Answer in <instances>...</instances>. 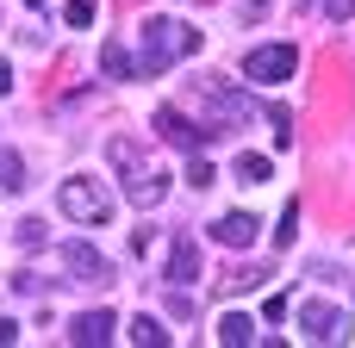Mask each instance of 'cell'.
Returning <instances> with one entry per match:
<instances>
[{"label": "cell", "mask_w": 355, "mask_h": 348, "mask_svg": "<svg viewBox=\"0 0 355 348\" xmlns=\"http://www.w3.org/2000/svg\"><path fill=\"white\" fill-rule=\"evenodd\" d=\"M12 293H19V299H37V293H44V280H37L31 268H19V274H12Z\"/></svg>", "instance_id": "44dd1931"}, {"label": "cell", "mask_w": 355, "mask_h": 348, "mask_svg": "<svg viewBox=\"0 0 355 348\" xmlns=\"http://www.w3.org/2000/svg\"><path fill=\"white\" fill-rule=\"evenodd\" d=\"M293 68H300V50L293 44H262V50L243 56V75L250 81H287Z\"/></svg>", "instance_id": "52a82bcc"}, {"label": "cell", "mask_w": 355, "mask_h": 348, "mask_svg": "<svg viewBox=\"0 0 355 348\" xmlns=\"http://www.w3.org/2000/svg\"><path fill=\"white\" fill-rule=\"evenodd\" d=\"M0 93H12V68L6 62H0Z\"/></svg>", "instance_id": "cb8c5ba5"}, {"label": "cell", "mask_w": 355, "mask_h": 348, "mask_svg": "<svg viewBox=\"0 0 355 348\" xmlns=\"http://www.w3.org/2000/svg\"><path fill=\"white\" fill-rule=\"evenodd\" d=\"M293 237H300V199H293V205H287V212H281V230H275V243H281V249H287V243H293Z\"/></svg>", "instance_id": "ffe728a7"}, {"label": "cell", "mask_w": 355, "mask_h": 348, "mask_svg": "<svg viewBox=\"0 0 355 348\" xmlns=\"http://www.w3.org/2000/svg\"><path fill=\"white\" fill-rule=\"evenodd\" d=\"M262 280H268L262 268H237V274H225V280H218V293H250V286H262Z\"/></svg>", "instance_id": "e0dca14e"}, {"label": "cell", "mask_w": 355, "mask_h": 348, "mask_svg": "<svg viewBox=\"0 0 355 348\" xmlns=\"http://www.w3.org/2000/svg\"><path fill=\"white\" fill-rule=\"evenodd\" d=\"M137 31H144V50H137V68L144 75H162V68H175L181 56L200 50V31L187 19H144Z\"/></svg>", "instance_id": "7a4b0ae2"}, {"label": "cell", "mask_w": 355, "mask_h": 348, "mask_svg": "<svg viewBox=\"0 0 355 348\" xmlns=\"http://www.w3.org/2000/svg\"><path fill=\"white\" fill-rule=\"evenodd\" d=\"M112 330H119V318L100 305V311H81V318L69 324V342H75V348H106V342H112Z\"/></svg>", "instance_id": "ba28073f"}, {"label": "cell", "mask_w": 355, "mask_h": 348, "mask_svg": "<svg viewBox=\"0 0 355 348\" xmlns=\"http://www.w3.org/2000/svg\"><path fill=\"white\" fill-rule=\"evenodd\" d=\"M300 336H306V342H343V336H349V318H343L337 305H324V299H306V305H300Z\"/></svg>", "instance_id": "8992f818"}, {"label": "cell", "mask_w": 355, "mask_h": 348, "mask_svg": "<svg viewBox=\"0 0 355 348\" xmlns=\"http://www.w3.org/2000/svg\"><path fill=\"white\" fill-rule=\"evenodd\" d=\"M193 280H200V243L175 237V249H168V286H193Z\"/></svg>", "instance_id": "9c48e42d"}, {"label": "cell", "mask_w": 355, "mask_h": 348, "mask_svg": "<svg viewBox=\"0 0 355 348\" xmlns=\"http://www.w3.org/2000/svg\"><path fill=\"white\" fill-rule=\"evenodd\" d=\"M131 342H137V348H168V330L144 311V318H131Z\"/></svg>", "instance_id": "5bb4252c"}, {"label": "cell", "mask_w": 355, "mask_h": 348, "mask_svg": "<svg viewBox=\"0 0 355 348\" xmlns=\"http://www.w3.org/2000/svg\"><path fill=\"white\" fill-rule=\"evenodd\" d=\"M100 68H106L112 81H131V75H137V62L125 56V44H100Z\"/></svg>", "instance_id": "4fadbf2b"}, {"label": "cell", "mask_w": 355, "mask_h": 348, "mask_svg": "<svg viewBox=\"0 0 355 348\" xmlns=\"http://www.w3.org/2000/svg\"><path fill=\"white\" fill-rule=\"evenodd\" d=\"M212 181H218V174H212V162H206V156H193V162H187V187H193V193H206Z\"/></svg>", "instance_id": "d6986e66"}, {"label": "cell", "mask_w": 355, "mask_h": 348, "mask_svg": "<svg viewBox=\"0 0 355 348\" xmlns=\"http://www.w3.org/2000/svg\"><path fill=\"white\" fill-rule=\"evenodd\" d=\"M56 262H62V274H69L75 286H100V293L112 286V262H106L94 243H62V249H56Z\"/></svg>", "instance_id": "5b68a950"}, {"label": "cell", "mask_w": 355, "mask_h": 348, "mask_svg": "<svg viewBox=\"0 0 355 348\" xmlns=\"http://www.w3.org/2000/svg\"><path fill=\"white\" fill-rule=\"evenodd\" d=\"M256 230H262V224H256L250 212H225V218L212 224V237H218L225 249H250V243H256Z\"/></svg>", "instance_id": "30bf717a"}, {"label": "cell", "mask_w": 355, "mask_h": 348, "mask_svg": "<svg viewBox=\"0 0 355 348\" xmlns=\"http://www.w3.org/2000/svg\"><path fill=\"white\" fill-rule=\"evenodd\" d=\"M268 174H275V162H268V156H250V149L237 156V181H243V187H262Z\"/></svg>", "instance_id": "9a60e30c"}, {"label": "cell", "mask_w": 355, "mask_h": 348, "mask_svg": "<svg viewBox=\"0 0 355 348\" xmlns=\"http://www.w3.org/2000/svg\"><path fill=\"white\" fill-rule=\"evenodd\" d=\"M25 6H31V12H44V6H50V0H25Z\"/></svg>", "instance_id": "d4e9b609"}, {"label": "cell", "mask_w": 355, "mask_h": 348, "mask_svg": "<svg viewBox=\"0 0 355 348\" xmlns=\"http://www.w3.org/2000/svg\"><path fill=\"white\" fill-rule=\"evenodd\" d=\"M324 12H331L337 25H349V19H355V0H324Z\"/></svg>", "instance_id": "7402d4cb"}, {"label": "cell", "mask_w": 355, "mask_h": 348, "mask_svg": "<svg viewBox=\"0 0 355 348\" xmlns=\"http://www.w3.org/2000/svg\"><path fill=\"white\" fill-rule=\"evenodd\" d=\"M12 193H25V162H19V149H0V199H12Z\"/></svg>", "instance_id": "7c38bea8"}, {"label": "cell", "mask_w": 355, "mask_h": 348, "mask_svg": "<svg viewBox=\"0 0 355 348\" xmlns=\"http://www.w3.org/2000/svg\"><path fill=\"white\" fill-rule=\"evenodd\" d=\"M106 162L119 168V181H125V199H131V205L156 212V205L168 199V174H162L156 162H144L137 137H112V143H106Z\"/></svg>", "instance_id": "6da1fadb"}, {"label": "cell", "mask_w": 355, "mask_h": 348, "mask_svg": "<svg viewBox=\"0 0 355 348\" xmlns=\"http://www.w3.org/2000/svg\"><path fill=\"white\" fill-rule=\"evenodd\" d=\"M62 19H69L75 31H87V25L100 19V0H69V6H62Z\"/></svg>", "instance_id": "ac0fdd59"}, {"label": "cell", "mask_w": 355, "mask_h": 348, "mask_svg": "<svg viewBox=\"0 0 355 348\" xmlns=\"http://www.w3.org/2000/svg\"><path fill=\"white\" fill-rule=\"evenodd\" d=\"M0 342H19V324L12 318H0Z\"/></svg>", "instance_id": "603a6c76"}, {"label": "cell", "mask_w": 355, "mask_h": 348, "mask_svg": "<svg viewBox=\"0 0 355 348\" xmlns=\"http://www.w3.org/2000/svg\"><path fill=\"white\" fill-rule=\"evenodd\" d=\"M56 205H62V218H75V224H87V230H100V224L112 218V193H106V181H94V174H69V181L56 187Z\"/></svg>", "instance_id": "3957f363"}, {"label": "cell", "mask_w": 355, "mask_h": 348, "mask_svg": "<svg viewBox=\"0 0 355 348\" xmlns=\"http://www.w3.org/2000/svg\"><path fill=\"white\" fill-rule=\"evenodd\" d=\"M156 137L162 143H175V149H187V156H200V143H218V137H231L225 125H193L187 112H175V106H156Z\"/></svg>", "instance_id": "277c9868"}, {"label": "cell", "mask_w": 355, "mask_h": 348, "mask_svg": "<svg viewBox=\"0 0 355 348\" xmlns=\"http://www.w3.org/2000/svg\"><path fill=\"white\" fill-rule=\"evenodd\" d=\"M12 237H19V249H25V255H37V249H44V243H50V230H44V224H37V218H25V224H19V230H12Z\"/></svg>", "instance_id": "2e32d148"}, {"label": "cell", "mask_w": 355, "mask_h": 348, "mask_svg": "<svg viewBox=\"0 0 355 348\" xmlns=\"http://www.w3.org/2000/svg\"><path fill=\"white\" fill-rule=\"evenodd\" d=\"M218 342L225 348H250L256 342V324H250L243 311H231V318H218Z\"/></svg>", "instance_id": "8fae6325"}]
</instances>
